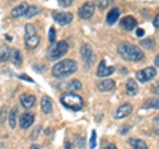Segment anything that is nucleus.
<instances>
[{"instance_id": "473e14b6", "label": "nucleus", "mask_w": 159, "mask_h": 149, "mask_svg": "<svg viewBox=\"0 0 159 149\" xmlns=\"http://www.w3.org/2000/svg\"><path fill=\"white\" fill-rule=\"evenodd\" d=\"M154 128H155V133L159 135V115L154 119Z\"/></svg>"}, {"instance_id": "72a5a7b5", "label": "nucleus", "mask_w": 159, "mask_h": 149, "mask_svg": "<svg viewBox=\"0 0 159 149\" xmlns=\"http://www.w3.org/2000/svg\"><path fill=\"white\" fill-rule=\"evenodd\" d=\"M151 90H152V92H154V94H157V95L159 96V81H158L155 84H154V87L151 88Z\"/></svg>"}, {"instance_id": "b1692460", "label": "nucleus", "mask_w": 159, "mask_h": 149, "mask_svg": "<svg viewBox=\"0 0 159 149\" xmlns=\"http://www.w3.org/2000/svg\"><path fill=\"white\" fill-rule=\"evenodd\" d=\"M143 108H155V110H159V98H151L145 103Z\"/></svg>"}, {"instance_id": "393cba45", "label": "nucleus", "mask_w": 159, "mask_h": 149, "mask_svg": "<svg viewBox=\"0 0 159 149\" xmlns=\"http://www.w3.org/2000/svg\"><path fill=\"white\" fill-rule=\"evenodd\" d=\"M9 126H11V128H15L16 127V120H17V108H13V110L9 112Z\"/></svg>"}, {"instance_id": "79ce46f5", "label": "nucleus", "mask_w": 159, "mask_h": 149, "mask_svg": "<svg viewBox=\"0 0 159 149\" xmlns=\"http://www.w3.org/2000/svg\"><path fill=\"white\" fill-rule=\"evenodd\" d=\"M155 65L159 67V54H158V56L155 57Z\"/></svg>"}, {"instance_id": "4c0bfd02", "label": "nucleus", "mask_w": 159, "mask_h": 149, "mask_svg": "<svg viewBox=\"0 0 159 149\" xmlns=\"http://www.w3.org/2000/svg\"><path fill=\"white\" fill-rule=\"evenodd\" d=\"M154 27H155V28H159V13L155 16V19H154Z\"/></svg>"}, {"instance_id": "37998d69", "label": "nucleus", "mask_w": 159, "mask_h": 149, "mask_svg": "<svg viewBox=\"0 0 159 149\" xmlns=\"http://www.w3.org/2000/svg\"><path fill=\"white\" fill-rule=\"evenodd\" d=\"M106 149H117V148H116V145H113V144H111V145H109Z\"/></svg>"}, {"instance_id": "4be33fe9", "label": "nucleus", "mask_w": 159, "mask_h": 149, "mask_svg": "<svg viewBox=\"0 0 159 149\" xmlns=\"http://www.w3.org/2000/svg\"><path fill=\"white\" fill-rule=\"evenodd\" d=\"M9 57H11V49L6 45L0 46V62H6Z\"/></svg>"}, {"instance_id": "a878e982", "label": "nucleus", "mask_w": 159, "mask_h": 149, "mask_svg": "<svg viewBox=\"0 0 159 149\" xmlns=\"http://www.w3.org/2000/svg\"><path fill=\"white\" fill-rule=\"evenodd\" d=\"M37 13H39V8L32 6V7H28V11L25 13V16H27V19H32L33 16H36Z\"/></svg>"}, {"instance_id": "2eb2a0df", "label": "nucleus", "mask_w": 159, "mask_h": 149, "mask_svg": "<svg viewBox=\"0 0 159 149\" xmlns=\"http://www.w3.org/2000/svg\"><path fill=\"white\" fill-rule=\"evenodd\" d=\"M34 102H36V98H34L33 95H27V94H23L21 96H20V103H21L23 107L25 108H31Z\"/></svg>"}, {"instance_id": "f8f14e48", "label": "nucleus", "mask_w": 159, "mask_h": 149, "mask_svg": "<svg viewBox=\"0 0 159 149\" xmlns=\"http://www.w3.org/2000/svg\"><path fill=\"white\" fill-rule=\"evenodd\" d=\"M34 121V115L33 113H29V112H25V113H23L21 116H20V127L23 128V130H27V128H29L33 124Z\"/></svg>"}, {"instance_id": "7c9ffc66", "label": "nucleus", "mask_w": 159, "mask_h": 149, "mask_svg": "<svg viewBox=\"0 0 159 149\" xmlns=\"http://www.w3.org/2000/svg\"><path fill=\"white\" fill-rule=\"evenodd\" d=\"M57 2H58V6H60V7L66 8V7H69V6H72L73 0H57Z\"/></svg>"}, {"instance_id": "bb28decb", "label": "nucleus", "mask_w": 159, "mask_h": 149, "mask_svg": "<svg viewBox=\"0 0 159 149\" xmlns=\"http://www.w3.org/2000/svg\"><path fill=\"white\" fill-rule=\"evenodd\" d=\"M141 44H142V46H145L147 49H151L154 45H155V40L154 38H145Z\"/></svg>"}, {"instance_id": "f257e3e1", "label": "nucleus", "mask_w": 159, "mask_h": 149, "mask_svg": "<svg viewBox=\"0 0 159 149\" xmlns=\"http://www.w3.org/2000/svg\"><path fill=\"white\" fill-rule=\"evenodd\" d=\"M118 53L123 59L133 61V62L141 61V59H143V56H145L143 52L141 50V48H138L137 45H133V44H129V42H122L118 46Z\"/></svg>"}, {"instance_id": "4468645a", "label": "nucleus", "mask_w": 159, "mask_h": 149, "mask_svg": "<svg viewBox=\"0 0 159 149\" xmlns=\"http://www.w3.org/2000/svg\"><path fill=\"white\" fill-rule=\"evenodd\" d=\"M28 4L27 3H21V4H19L17 7H15L13 9H12V12H11V15H12V17H21V16H25V13H27V11H28Z\"/></svg>"}, {"instance_id": "58836bf2", "label": "nucleus", "mask_w": 159, "mask_h": 149, "mask_svg": "<svg viewBox=\"0 0 159 149\" xmlns=\"http://www.w3.org/2000/svg\"><path fill=\"white\" fill-rule=\"evenodd\" d=\"M143 34H145V31H143V29H141V28H138V29H137V36H138V37H142Z\"/></svg>"}, {"instance_id": "dca6fc26", "label": "nucleus", "mask_w": 159, "mask_h": 149, "mask_svg": "<svg viewBox=\"0 0 159 149\" xmlns=\"http://www.w3.org/2000/svg\"><path fill=\"white\" fill-rule=\"evenodd\" d=\"M53 110V103L52 99L48 96H43L41 98V111L44 113H51Z\"/></svg>"}, {"instance_id": "20e7f679", "label": "nucleus", "mask_w": 159, "mask_h": 149, "mask_svg": "<svg viewBox=\"0 0 159 149\" xmlns=\"http://www.w3.org/2000/svg\"><path fill=\"white\" fill-rule=\"evenodd\" d=\"M68 49H69V45L65 41L54 42V44L51 45V48L48 49V58L51 59V61H56V59L65 56Z\"/></svg>"}, {"instance_id": "f3484780", "label": "nucleus", "mask_w": 159, "mask_h": 149, "mask_svg": "<svg viewBox=\"0 0 159 149\" xmlns=\"http://www.w3.org/2000/svg\"><path fill=\"white\" fill-rule=\"evenodd\" d=\"M138 92V86H137V82L134 79H127L126 82V94L130 96H134L135 94Z\"/></svg>"}, {"instance_id": "39448f33", "label": "nucleus", "mask_w": 159, "mask_h": 149, "mask_svg": "<svg viewBox=\"0 0 159 149\" xmlns=\"http://www.w3.org/2000/svg\"><path fill=\"white\" fill-rule=\"evenodd\" d=\"M40 44V36L36 32V28H34L32 24H27L25 25V48L27 49H34L37 48Z\"/></svg>"}, {"instance_id": "9d476101", "label": "nucleus", "mask_w": 159, "mask_h": 149, "mask_svg": "<svg viewBox=\"0 0 159 149\" xmlns=\"http://www.w3.org/2000/svg\"><path fill=\"white\" fill-rule=\"evenodd\" d=\"M133 111V107L130 103H125L122 106H119L116 112H114V119H122V117H126L127 115H130Z\"/></svg>"}, {"instance_id": "a211bd4d", "label": "nucleus", "mask_w": 159, "mask_h": 149, "mask_svg": "<svg viewBox=\"0 0 159 149\" xmlns=\"http://www.w3.org/2000/svg\"><path fill=\"white\" fill-rule=\"evenodd\" d=\"M116 87V82L113 79H106V81H102L98 84V90L99 91H110Z\"/></svg>"}, {"instance_id": "0eeeda50", "label": "nucleus", "mask_w": 159, "mask_h": 149, "mask_svg": "<svg viewBox=\"0 0 159 149\" xmlns=\"http://www.w3.org/2000/svg\"><path fill=\"white\" fill-rule=\"evenodd\" d=\"M157 75V70L154 67H146L143 69V70H139L137 73V79L139 82L142 83H146L148 81H151V79H154V77Z\"/></svg>"}, {"instance_id": "c85d7f7f", "label": "nucleus", "mask_w": 159, "mask_h": 149, "mask_svg": "<svg viewBox=\"0 0 159 149\" xmlns=\"http://www.w3.org/2000/svg\"><path fill=\"white\" fill-rule=\"evenodd\" d=\"M7 112H8L7 107H6V106H4V107H2V110H0V124H3V123H4V120H6Z\"/></svg>"}, {"instance_id": "412c9836", "label": "nucleus", "mask_w": 159, "mask_h": 149, "mask_svg": "<svg viewBox=\"0 0 159 149\" xmlns=\"http://www.w3.org/2000/svg\"><path fill=\"white\" fill-rule=\"evenodd\" d=\"M118 17H119V9L118 8H113L111 11L107 13V17H106L107 24L109 25H113V24L118 20Z\"/></svg>"}, {"instance_id": "f03ea898", "label": "nucleus", "mask_w": 159, "mask_h": 149, "mask_svg": "<svg viewBox=\"0 0 159 149\" xmlns=\"http://www.w3.org/2000/svg\"><path fill=\"white\" fill-rule=\"evenodd\" d=\"M77 62L73 61V59H64L61 62H57L56 65L52 67V74L56 78H64L68 77L70 74L77 71Z\"/></svg>"}, {"instance_id": "e433bc0d", "label": "nucleus", "mask_w": 159, "mask_h": 149, "mask_svg": "<svg viewBox=\"0 0 159 149\" xmlns=\"http://www.w3.org/2000/svg\"><path fill=\"white\" fill-rule=\"evenodd\" d=\"M39 132H40V127H37V128H36V130H34V131H33V133H32V136H31V138H32V140H34V138H36V136L39 135Z\"/></svg>"}, {"instance_id": "1a4fd4ad", "label": "nucleus", "mask_w": 159, "mask_h": 149, "mask_svg": "<svg viewBox=\"0 0 159 149\" xmlns=\"http://www.w3.org/2000/svg\"><path fill=\"white\" fill-rule=\"evenodd\" d=\"M52 17L56 23H58L60 25H68L69 23L73 20V15L68 12H53Z\"/></svg>"}, {"instance_id": "7ed1b4c3", "label": "nucleus", "mask_w": 159, "mask_h": 149, "mask_svg": "<svg viewBox=\"0 0 159 149\" xmlns=\"http://www.w3.org/2000/svg\"><path fill=\"white\" fill-rule=\"evenodd\" d=\"M61 103L68 110H72V111H80L84 107L82 98L77 95L76 92H69V91L61 95Z\"/></svg>"}, {"instance_id": "6ab92c4d", "label": "nucleus", "mask_w": 159, "mask_h": 149, "mask_svg": "<svg viewBox=\"0 0 159 149\" xmlns=\"http://www.w3.org/2000/svg\"><path fill=\"white\" fill-rule=\"evenodd\" d=\"M129 144L133 149H147V144L139 138H129Z\"/></svg>"}, {"instance_id": "f704fd0d", "label": "nucleus", "mask_w": 159, "mask_h": 149, "mask_svg": "<svg viewBox=\"0 0 159 149\" xmlns=\"http://www.w3.org/2000/svg\"><path fill=\"white\" fill-rule=\"evenodd\" d=\"M130 131V126H125V127H122V130H121V133L122 135H126V133Z\"/></svg>"}, {"instance_id": "a19ab883", "label": "nucleus", "mask_w": 159, "mask_h": 149, "mask_svg": "<svg viewBox=\"0 0 159 149\" xmlns=\"http://www.w3.org/2000/svg\"><path fill=\"white\" fill-rule=\"evenodd\" d=\"M31 149H41V147L37 145V144H33V145L31 147Z\"/></svg>"}, {"instance_id": "2f4dec72", "label": "nucleus", "mask_w": 159, "mask_h": 149, "mask_svg": "<svg viewBox=\"0 0 159 149\" xmlns=\"http://www.w3.org/2000/svg\"><path fill=\"white\" fill-rule=\"evenodd\" d=\"M109 6V0H98V7L101 9H105Z\"/></svg>"}, {"instance_id": "c756f323", "label": "nucleus", "mask_w": 159, "mask_h": 149, "mask_svg": "<svg viewBox=\"0 0 159 149\" xmlns=\"http://www.w3.org/2000/svg\"><path fill=\"white\" fill-rule=\"evenodd\" d=\"M54 41H56V29L52 27L51 29H49V42L54 44Z\"/></svg>"}, {"instance_id": "6e6552de", "label": "nucleus", "mask_w": 159, "mask_h": 149, "mask_svg": "<svg viewBox=\"0 0 159 149\" xmlns=\"http://www.w3.org/2000/svg\"><path fill=\"white\" fill-rule=\"evenodd\" d=\"M94 9H96V6H94L93 3H90V2L85 3L84 6H81V7H80V9H78L80 19H82V20L90 19L93 16V13H94Z\"/></svg>"}, {"instance_id": "c9c22d12", "label": "nucleus", "mask_w": 159, "mask_h": 149, "mask_svg": "<svg viewBox=\"0 0 159 149\" xmlns=\"http://www.w3.org/2000/svg\"><path fill=\"white\" fill-rule=\"evenodd\" d=\"M20 79H24V81H28V82H33V79L32 78H29V77H27L25 74H21V75H20Z\"/></svg>"}, {"instance_id": "9b49d317", "label": "nucleus", "mask_w": 159, "mask_h": 149, "mask_svg": "<svg viewBox=\"0 0 159 149\" xmlns=\"http://www.w3.org/2000/svg\"><path fill=\"white\" fill-rule=\"evenodd\" d=\"M113 73H114V67L113 66H106L105 61H101V63L98 65V69H97V75L99 78H105V77L111 75Z\"/></svg>"}, {"instance_id": "ddd939ff", "label": "nucleus", "mask_w": 159, "mask_h": 149, "mask_svg": "<svg viewBox=\"0 0 159 149\" xmlns=\"http://www.w3.org/2000/svg\"><path fill=\"white\" fill-rule=\"evenodd\" d=\"M121 27L125 29V31H133V29L137 27V20L133 16H126V17L122 19Z\"/></svg>"}, {"instance_id": "c03bdc74", "label": "nucleus", "mask_w": 159, "mask_h": 149, "mask_svg": "<svg viewBox=\"0 0 159 149\" xmlns=\"http://www.w3.org/2000/svg\"><path fill=\"white\" fill-rule=\"evenodd\" d=\"M11 2H16V0H11Z\"/></svg>"}, {"instance_id": "423d86ee", "label": "nucleus", "mask_w": 159, "mask_h": 149, "mask_svg": "<svg viewBox=\"0 0 159 149\" xmlns=\"http://www.w3.org/2000/svg\"><path fill=\"white\" fill-rule=\"evenodd\" d=\"M81 58L85 62V67L88 69L89 66H92V63L94 62V54H93V49L89 44H84L81 46Z\"/></svg>"}, {"instance_id": "5701e85b", "label": "nucleus", "mask_w": 159, "mask_h": 149, "mask_svg": "<svg viewBox=\"0 0 159 149\" xmlns=\"http://www.w3.org/2000/svg\"><path fill=\"white\" fill-rule=\"evenodd\" d=\"M81 87H82V84H81L80 81H77V79H73V81H70L69 84H68L69 92H77V91L81 90Z\"/></svg>"}, {"instance_id": "ea45409f", "label": "nucleus", "mask_w": 159, "mask_h": 149, "mask_svg": "<svg viewBox=\"0 0 159 149\" xmlns=\"http://www.w3.org/2000/svg\"><path fill=\"white\" fill-rule=\"evenodd\" d=\"M64 149H73V147H72V144L70 143H65V147H64Z\"/></svg>"}, {"instance_id": "cd10ccee", "label": "nucleus", "mask_w": 159, "mask_h": 149, "mask_svg": "<svg viewBox=\"0 0 159 149\" xmlns=\"http://www.w3.org/2000/svg\"><path fill=\"white\" fill-rule=\"evenodd\" d=\"M96 144H97V133H96V131H92V137H90V141H89L90 149L96 148Z\"/></svg>"}, {"instance_id": "aec40b11", "label": "nucleus", "mask_w": 159, "mask_h": 149, "mask_svg": "<svg viewBox=\"0 0 159 149\" xmlns=\"http://www.w3.org/2000/svg\"><path fill=\"white\" fill-rule=\"evenodd\" d=\"M9 58L12 59V62H13L16 66L21 65L23 58H21V52H20L19 49H12V50H11V57H9Z\"/></svg>"}]
</instances>
